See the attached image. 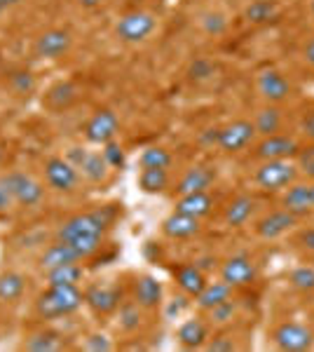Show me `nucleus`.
Here are the masks:
<instances>
[{
    "mask_svg": "<svg viewBox=\"0 0 314 352\" xmlns=\"http://www.w3.org/2000/svg\"><path fill=\"white\" fill-rule=\"evenodd\" d=\"M85 292L78 285H59L47 287L36 298V315L40 320H59V317L73 315L82 308Z\"/></svg>",
    "mask_w": 314,
    "mask_h": 352,
    "instance_id": "1",
    "label": "nucleus"
},
{
    "mask_svg": "<svg viewBox=\"0 0 314 352\" xmlns=\"http://www.w3.org/2000/svg\"><path fill=\"white\" fill-rule=\"evenodd\" d=\"M113 221H115V209H111V207H101L87 214H76V217L66 219L64 223L56 228V240L68 242L82 235H104V232L111 228Z\"/></svg>",
    "mask_w": 314,
    "mask_h": 352,
    "instance_id": "2",
    "label": "nucleus"
},
{
    "mask_svg": "<svg viewBox=\"0 0 314 352\" xmlns=\"http://www.w3.org/2000/svg\"><path fill=\"white\" fill-rule=\"evenodd\" d=\"M298 167L293 160H262L256 169L254 179L258 188L267 192L287 190L291 184L298 181Z\"/></svg>",
    "mask_w": 314,
    "mask_h": 352,
    "instance_id": "3",
    "label": "nucleus"
},
{
    "mask_svg": "<svg viewBox=\"0 0 314 352\" xmlns=\"http://www.w3.org/2000/svg\"><path fill=\"white\" fill-rule=\"evenodd\" d=\"M157 26V19L146 10H131L117 19L115 33L122 43H144Z\"/></svg>",
    "mask_w": 314,
    "mask_h": 352,
    "instance_id": "4",
    "label": "nucleus"
},
{
    "mask_svg": "<svg viewBox=\"0 0 314 352\" xmlns=\"http://www.w3.org/2000/svg\"><path fill=\"white\" fill-rule=\"evenodd\" d=\"M272 340L284 352H305L314 348V331L300 322H282L272 331Z\"/></svg>",
    "mask_w": 314,
    "mask_h": 352,
    "instance_id": "5",
    "label": "nucleus"
},
{
    "mask_svg": "<svg viewBox=\"0 0 314 352\" xmlns=\"http://www.w3.org/2000/svg\"><path fill=\"white\" fill-rule=\"evenodd\" d=\"M0 181L8 186V190L12 192L14 202L21 204V207H36V204L43 202L45 188L40 181L33 179V176H28L24 172H10Z\"/></svg>",
    "mask_w": 314,
    "mask_h": 352,
    "instance_id": "6",
    "label": "nucleus"
},
{
    "mask_svg": "<svg viewBox=\"0 0 314 352\" xmlns=\"http://www.w3.org/2000/svg\"><path fill=\"white\" fill-rule=\"evenodd\" d=\"M300 151V144L295 136L291 134H270L262 136V139L256 144V157L262 160H293Z\"/></svg>",
    "mask_w": 314,
    "mask_h": 352,
    "instance_id": "7",
    "label": "nucleus"
},
{
    "mask_svg": "<svg viewBox=\"0 0 314 352\" xmlns=\"http://www.w3.org/2000/svg\"><path fill=\"white\" fill-rule=\"evenodd\" d=\"M256 277H258L256 261L247 256V254H235V256L223 261L221 265V280L232 289L249 287L251 282H256Z\"/></svg>",
    "mask_w": 314,
    "mask_h": 352,
    "instance_id": "8",
    "label": "nucleus"
},
{
    "mask_svg": "<svg viewBox=\"0 0 314 352\" xmlns=\"http://www.w3.org/2000/svg\"><path fill=\"white\" fill-rule=\"evenodd\" d=\"M45 181L56 192H73L80 184V172L76 164L64 157H47L45 160Z\"/></svg>",
    "mask_w": 314,
    "mask_h": 352,
    "instance_id": "9",
    "label": "nucleus"
},
{
    "mask_svg": "<svg viewBox=\"0 0 314 352\" xmlns=\"http://www.w3.org/2000/svg\"><path fill=\"white\" fill-rule=\"evenodd\" d=\"M256 139V127L251 120H235L225 127L218 129V141L216 146L223 151V153H239L244 151L247 146L254 144Z\"/></svg>",
    "mask_w": 314,
    "mask_h": 352,
    "instance_id": "10",
    "label": "nucleus"
},
{
    "mask_svg": "<svg viewBox=\"0 0 314 352\" xmlns=\"http://www.w3.org/2000/svg\"><path fill=\"white\" fill-rule=\"evenodd\" d=\"M120 303H122V292H120V287L92 285L85 292V305H87L96 317H106V315L117 312Z\"/></svg>",
    "mask_w": 314,
    "mask_h": 352,
    "instance_id": "11",
    "label": "nucleus"
},
{
    "mask_svg": "<svg viewBox=\"0 0 314 352\" xmlns=\"http://www.w3.org/2000/svg\"><path fill=\"white\" fill-rule=\"evenodd\" d=\"M117 129H120V120H117L115 113L108 111V109H101L89 118L87 124H85V139H87L89 144L104 146L108 141L115 139Z\"/></svg>",
    "mask_w": 314,
    "mask_h": 352,
    "instance_id": "12",
    "label": "nucleus"
},
{
    "mask_svg": "<svg viewBox=\"0 0 314 352\" xmlns=\"http://www.w3.org/2000/svg\"><path fill=\"white\" fill-rule=\"evenodd\" d=\"M73 45V36L66 28H49V31L40 33L36 45H33V54L40 59H59L64 56Z\"/></svg>",
    "mask_w": 314,
    "mask_h": 352,
    "instance_id": "13",
    "label": "nucleus"
},
{
    "mask_svg": "<svg viewBox=\"0 0 314 352\" xmlns=\"http://www.w3.org/2000/svg\"><path fill=\"white\" fill-rule=\"evenodd\" d=\"M298 226V217H293L287 209H277V212L265 214L262 219L256 221V235L260 240H277V237L287 235Z\"/></svg>",
    "mask_w": 314,
    "mask_h": 352,
    "instance_id": "14",
    "label": "nucleus"
},
{
    "mask_svg": "<svg viewBox=\"0 0 314 352\" xmlns=\"http://www.w3.org/2000/svg\"><path fill=\"white\" fill-rule=\"evenodd\" d=\"M258 92L267 104H282L291 96V82L284 78V73L267 68L258 76Z\"/></svg>",
    "mask_w": 314,
    "mask_h": 352,
    "instance_id": "15",
    "label": "nucleus"
},
{
    "mask_svg": "<svg viewBox=\"0 0 314 352\" xmlns=\"http://www.w3.org/2000/svg\"><path fill=\"white\" fill-rule=\"evenodd\" d=\"M282 207L291 212L293 217H307L314 212V200H312V184H291L287 192L282 197Z\"/></svg>",
    "mask_w": 314,
    "mask_h": 352,
    "instance_id": "16",
    "label": "nucleus"
},
{
    "mask_svg": "<svg viewBox=\"0 0 314 352\" xmlns=\"http://www.w3.org/2000/svg\"><path fill=\"white\" fill-rule=\"evenodd\" d=\"M216 181V169L207 164H195L181 176L176 184V195H188V192H202L209 190L211 184Z\"/></svg>",
    "mask_w": 314,
    "mask_h": 352,
    "instance_id": "17",
    "label": "nucleus"
},
{
    "mask_svg": "<svg viewBox=\"0 0 314 352\" xmlns=\"http://www.w3.org/2000/svg\"><path fill=\"white\" fill-rule=\"evenodd\" d=\"M214 207H216L214 195H209V190H202V192L179 195V200H176V204H174V212L202 221L204 217H209V214L214 212Z\"/></svg>",
    "mask_w": 314,
    "mask_h": 352,
    "instance_id": "18",
    "label": "nucleus"
},
{
    "mask_svg": "<svg viewBox=\"0 0 314 352\" xmlns=\"http://www.w3.org/2000/svg\"><path fill=\"white\" fill-rule=\"evenodd\" d=\"M134 300L144 310H155L162 305V285L153 275H139L134 282Z\"/></svg>",
    "mask_w": 314,
    "mask_h": 352,
    "instance_id": "19",
    "label": "nucleus"
},
{
    "mask_svg": "<svg viewBox=\"0 0 314 352\" xmlns=\"http://www.w3.org/2000/svg\"><path fill=\"white\" fill-rule=\"evenodd\" d=\"M202 226H199V219L186 217V214H169L167 219L162 221V232L169 237V240H190V237L199 235Z\"/></svg>",
    "mask_w": 314,
    "mask_h": 352,
    "instance_id": "20",
    "label": "nucleus"
},
{
    "mask_svg": "<svg viewBox=\"0 0 314 352\" xmlns=\"http://www.w3.org/2000/svg\"><path fill=\"white\" fill-rule=\"evenodd\" d=\"M176 338H179V345L186 350H199L204 348V343L209 340V324L199 317H192V320H186L183 324L176 331Z\"/></svg>",
    "mask_w": 314,
    "mask_h": 352,
    "instance_id": "21",
    "label": "nucleus"
},
{
    "mask_svg": "<svg viewBox=\"0 0 314 352\" xmlns=\"http://www.w3.org/2000/svg\"><path fill=\"white\" fill-rule=\"evenodd\" d=\"M80 256L76 254V249L71 247L68 242H61V240H56L54 244H49L47 249H45L43 254H40V258H38V265H40V270H52L56 268V265H66V263H78Z\"/></svg>",
    "mask_w": 314,
    "mask_h": 352,
    "instance_id": "22",
    "label": "nucleus"
},
{
    "mask_svg": "<svg viewBox=\"0 0 314 352\" xmlns=\"http://www.w3.org/2000/svg\"><path fill=\"white\" fill-rule=\"evenodd\" d=\"M174 280L181 292L190 298H197V294L207 287V275H204V270H199L197 265H190V263L179 265V268L174 270Z\"/></svg>",
    "mask_w": 314,
    "mask_h": 352,
    "instance_id": "23",
    "label": "nucleus"
},
{
    "mask_svg": "<svg viewBox=\"0 0 314 352\" xmlns=\"http://www.w3.org/2000/svg\"><path fill=\"white\" fill-rule=\"evenodd\" d=\"M256 212V200L251 195H237L235 200L225 207L223 212V221L227 228H242L247 221L254 217Z\"/></svg>",
    "mask_w": 314,
    "mask_h": 352,
    "instance_id": "24",
    "label": "nucleus"
},
{
    "mask_svg": "<svg viewBox=\"0 0 314 352\" xmlns=\"http://www.w3.org/2000/svg\"><path fill=\"white\" fill-rule=\"evenodd\" d=\"M232 292H235V289H232L230 285H225L223 280H218V282H207V287H204L202 292L197 294L195 303H197L199 310L209 312L211 308H216V305L225 303L227 298H232Z\"/></svg>",
    "mask_w": 314,
    "mask_h": 352,
    "instance_id": "25",
    "label": "nucleus"
},
{
    "mask_svg": "<svg viewBox=\"0 0 314 352\" xmlns=\"http://www.w3.org/2000/svg\"><path fill=\"white\" fill-rule=\"evenodd\" d=\"M85 277V268L78 263H66L56 265L52 270H45V282L47 287H59V285H80V280Z\"/></svg>",
    "mask_w": 314,
    "mask_h": 352,
    "instance_id": "26",
    "label": "nucleus"
},
{
    "mask_svg": "<svg viewBox=\"0 0 314 352\" xmlns=\"http://www.w3.org/2000/svg\"><path fill=\"white\" fill-rule=\"evenodd\" d=\"M78 172L87 181H92V184H101V181H106L111 167H108V162L104 160L101 153H85V157L78 164Z\"/></svg>",
    "mask_w": 314,
    "mask_h": 352,
    "instance_id": "27",
    "label": "nucleus"
},
{
    "mask_svg": "<svg viewBox=\"0 0 314 352\" xmlns=\"http://www.w3.org/2000/svg\"><path fill=\"white\" fill-rule=\"evenodd\" d=\"M282 122H284V118H282V111L277 109V104L265 106V109H260L254 118L256 134L270 136V134L282 132Z\"/></svg>",
    "mask_w": 314,
    "mask_h": 352,
    "instance_id": "28",
    "label": "nucleus"
},
{
    "mask_svg": "<svg viewBox=\"0 0 314 352\" xmlns=\"http://www.w3.org/2000/svg\"><path fill=\"white\" fill-rule=\"evenodd\" d=\"M26 289V277L21 272L5 270L0 272V303H12V300L21 298Z\"/></svg>",
    "mask_w": 314,
    "mask_h": 352,
    "instance_id": "29",
    "label": "nucleus"
},
{
    "mask_svg": "<svg viewBox=\"0 0 314 352\" xmlns=\"http://www.w3.org/2000/svg\"><path fill=\"white\" fill-rule=\"evenodd\" d=\"M141 322H144V308H141L134 298L122 300L117 308V327L122 329V331L131 333L141 327Z\"/></svg>",
    "mask_w": 314,
    "mask_h": 352,
    "instance_id": "30",
    "label": "nucleus"
},
{
    "mask_svg": "<svg viewBox=\"0 0 314 352\" xmlns=\"http://www.w3.org/2000/svg\"><path fill=\"white\" fill-rule=\"evenodd\" d=\"M169 186V172L167 169H155V167H144V172L139 174V188L146 195H157Z\"/></svg>",
    "mask_w": 314,
    "mask_h": 352,
    "instance_id": "31",
    "label": "nucleus"
},
{
    "mask_svg": "<svg viewBox=\"0 0 314 352\" xmlns=\"http://www.w3.org/2000/svg\"><path fill=\"white\" fill-rule=\"evenodd\" d=\"M279 14L277 0H254L247 10H244V19L249 24H267Z\"/></svg>",
    "mask_w": 314,
    "mask_h": 352,
    "instance_id": "32",
    "label": "nucleus"
},
{
    "mask_svg": "<svg viewBox=\"0 0 314 352\" xmlns=\"http://www.w3.org/2000/svg\"><path fill=\"white\" fill-rule=\"evenodd\" d=\"M78 96V87L73 82H56L54 87H49L47 96H45V104L54 111H61L66 106H71Z\"/></svg>",
    "mask_w": 314,
    "mask_h": 352,
    "instance_id": "33",
    "label": "nucleus"
},
{
    "mask_svg": "<svg viewBox=\"0 0 314 352\" xmlns=\"http://www.w3.org/2000/svg\"><path fill=\"white\" fill-rule=\"evenodd\" d=\"M24 348L31 352H54L64 348V338L54 331H38L26 338Z\"/></svg>",
    "mask_w": 314,
    "mask_h": 352,
    "instance_id": "34",
    "label": "nucleus"
},
{
    "mask_svg": "<svg viewBox=\"0 0 314 352\" xmlns=\"http://www.w3.org/2000/svg\"><path fill=\"white\" fill-rule=\"evenodd\" d=\"M76 254L80 256V261H87L96 256L104 247V235H82V237H76V240H68Z\"/></svg>",
    "mask_w": 314,
    "mask_h": 352,
    "instance_id": "35",
    "label": "nucleus"
},
{
    "mask_svg": "<svg viewBox=\"0 0 314 352\" xmlns=\"http://www.w3.org/2000/svg\"><path fill=\"white\" fill-rule=\"evenodd\" d=\"M289 285L295 289V292L310 294L314 292V268L312 265H298L289 272Z\"/></svg>",
    "mask_w": 314,
    "mask_h": 352,
    "instance_id": "36",
    "label": "nucleus"
},
{
    "mask_svg": "<svg viewBox=\"0 0 314 352\" xmlns=\"http://www.w3.org/2000/svg\"><path fill=\"white\" fill-rule=\"evenodd\" d=\"M171 153L162 146H150L141 153V167H155V169H169L171 164Z\"/></svg>",
    "mask_w": 314,
    "mask_h": 352,
    "instance_id": "37",
    "label": "nucleus"
},
{
    "mask_svg": "<svg viewBox=\"0 0 314 352\" xmlns=\"http://www.w3.org/2000/svg\"><path fill=\"white\" fill-rule=\"evenodd\" d=\"M235 315H237V300L232 296V298H227L225 303H221L209 310V324L223 327V324H227V322L235 320Z\"/></svg>",
    "mask_w": 314,
    "mask_h": 352,
    "instance_id": "38",
    "label": "nucleus"
},
{
    "mask_svg": "<svg viewBox=\"0 0 314 352\" xmlns=\"http://www.w3.org/2000/svg\"><path fill=\"white\" fill-rule=\"evenodd\" d=\"M295 167H298L300 176H305L307 181H314V141L298 151V155H295Z\"/></svg>",
    "mask_w": 314,
    "mask_h": 352,
    "instance_id": "39",
    "label": "nucleus"
},
{
    "mask_svg": "<svg viewBox=\"0 0 314 352\" xmlns=\"http://www.w3.org/2000/svg\"><path fill=\"white\" fill-rule=\"evenodd\" d=\"M101 155H104V160L108 162V167H111V169H122L124 167V151H122V146H120L115 139L104 144Z\"/></svg>",
    "mask_w": 314,
    "mask_h": 352,
    "instance_id": "40",
    "label": "nucleus"
},
{
    "mask_svg": "<svg viewBox=\"0 0 314 352\" xmlns=\"http://www.w3.org/2000/svg\"><path fill=\"white\" fill-rule=\"evenodd\" d=\"M10 85H12V89L16 94H28L36 89V78L28 71H16L12 73V78H10Z\"/></svg>",
    "mask_w": 314,
    "mask_h": 352,
    "instance_id": "41",
    "label": "nucleus"
},
{
    "mask_svg": "<svg viewBox=\"0 0 314 352\" xmlns=\"http://www.w3.org/2000/svg\"><path fill=\"white\" fill-rule=\"evenodd\" d=\"M82 348L89 352H108V350H113V343L106 333H89V336L85 338Z\"/></svg>",
    "mask_w": 314,
    "mask_h": 352,
    "instance_id": "42",
    "label": "nucleus"
},
{
    "mask_svg": "<svg viewBox=\"0 0 314 352\" xmlns=\"http://www.w3.org/2000/svg\"><path fill=\"white\" fill-rule=\"evenodd\" d=\"M204 348H207L209 352H232L237 345H235V340H232V336H227V333H218V336L209 338L207 343H204Z\"/></svg>",
    "mask_w": 314,
    "mask_h": 352,
    "instance_id": "43",
    "label": "nucleus"
},
{
    "mask_svg": "<svg viewBox=\"0 0 314 352\" xmlns=\"http://www.w3.org/2000/svg\"><path fill=\"white\" fill-rule=\"evenodd\" d=\"M202 26H204V31L211 33V36H218V33L225 31V26H227V21H225V16L223 14H207L202 19Z\"/></svg>",
    "mask_w": 314,
    "mask_h": 352,
    "instance_id": "44",
    "label": "nucleus"
},
{
    "mask_svg": "<svg viewBox=\"0 0 314 352\" xmlns=\"http://www.w3.org/2000/svg\"><path fill=\"white\" fill-rule=\"evenodd\" d=\"M295 244H300L307 254H314V226L298 230V235H295Z\"/></svg>",
    "mask_w": 314,
    "mask_h": 352,
    "instance_id": "45",
    "label": "nucleus"
},
{
    "mask_svg": "<svg viewBox=\"0 0 314 352\" xmlns=\"http://www.w3.org/2000/svg\"><path fill=\"white\" fill-rule=\"evenodd\" d=\"M14 204V197H12V192L8 190V186L0 181V214L3 212H8L10 207Z\"/></svg>",
    "mask_w": 314,
    "mask_h": 352,
    "instance_id": "46",
    "label": "nucleus"
},
{
    "mask_svg": "<svg viewBox=\"0 0 314 352\" xmlns=\"http://www.w3.org/2000/svg\"><path fill=\"white\" fill-rule=\"evenodd\" d=\"M207 76H211V66L207 64V61H197V64L190 68L192 80H202V78H207Z\"/></svg>",
    "mask_w": 314,
    "mask_h": 352,
    "instance_id": "47",
    "label": "nucleus"
},
{
    "mask_svg": "<svg viewBox=\"0 0 314 352\" xmlns=\"http://www.w3.org/2000/svg\"><path fill=\"white\" fill-rule=\"evenodd\" d=\"M302 56H305V61L314 68V38H310L305 45V50H302Z\"/></svg>",
    "mask_w": 314,
    "mask_h": 352,
    "instance_id": "48",
    "label": "nucleus"
},
{
    "mask_svg": "<svg viewBox=\"0 0 314 352\" xmlns=\"http://www.w3.org/2000/svg\"><path fill=\"white\" fill-rule=\"evenodd\" d=\"M302 129H305V134L314 141V116H312V118H307V120L302 122Z\"/></svg>",
    "mask_w": 314,
    "mask_h": 352,
    "instance_id": "49",
    "label": "nucleus"
},
{
    "mask_svg": "<svg viewBox=\"0 0 314 352\" xmlns=\"http://www.w3.org/2000/svg\"><path fill=\"white\" fill-rule=\"evenodd\" d=\"M80 5H82L85 10H92V8H99L101 3H104V0H78Z\"/></svg>",
    "mask_w": 314,
    "mask_h": 352,
    "instance_id": "50",
    "label": "nucleus"
},
{
    "mask_svg": "<svg viewBox=\"0 0 314 352\" xmlns=\"http://www.w3.org/2000/svg\"><path fill=\"white\" fill-rule=\"evenodd\" d=\"M5 3V8H10V5H16V3H21V0H3Z\"/></svg>",
    "mask_w": 314,
    "mask_h": 352,
    "instance_id": "51",
    "label": "nucleus"
},
{
    "mask_svg": "<svg viewBox=\"0 0 314 352\" xmlns=\"http://www.w3.org/2000/svg\"><path fill=\"white\" fill-rule=\"evenodd\" d=\"M3 157H5V148L0 146V162H3Z\"/></svg>",
    "mask_w": 314,
    "mask_h": 352,
    "instance_id": "52",
    "label": "nucleus"
},
{
    "mask_svg": "<svg viewBox=\"0 0 314 352\" xmlns=\"http://www.w3.org/2000/svg\"><path fill=\"white\" fill-rule=\"evenodd\" d=\"M312 200H314V181H312Z\"/></svg>",
    "mask_w": 314,
    "mask_h": 352,
    "instance_id": "53",
    "label": "nucleus"
},
{
    "mask_svg": "<svg viewBox=\"0 0 314 352\" xmlns=\"http://www.w3.org/2000/svg\"><path fill=\"white\" fill-rule=\"evenodd\" d=\"M312 14H314V0H312Z\"/></svg>",
    "mask_w": 314,
    "mask_h": 352,
    "instance_id": "54",
    "label": "nucleus"
},
{
    "mask_svg": "<svg viewBox=\"0 0 314 352\" xmlns=\"http://www.w3.org/2000/svg\"><path fill=\"white\" fill-rule=\"evenodd\" d=\"M0 14H3V10H0Z\"/></svg>",
    "mask_w": 314,
    "mask_h": 352,
    "instance_id": "55",
    "label": "nucleus"
}]
</instances>
